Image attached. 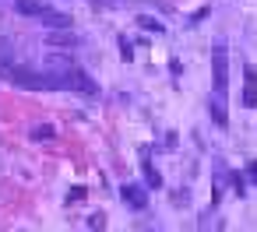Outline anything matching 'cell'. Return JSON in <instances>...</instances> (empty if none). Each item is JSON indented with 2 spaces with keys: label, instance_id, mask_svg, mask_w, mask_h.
Wrapping results in <instances>:
<instances>
[{
  "label": "cell",
  "instance_id": "cell-11",
  "mask_svg": "<svg viewBox=\"0 0 257 232\" xmlns=\"http://www.w3.org/2000/svg\"><path fill=\"white\" fill-rule=\"evenodd\" d=\"M141 172H145V186H152V190H159V186H162V172H159V169H155V165H152L148 158H145Z\"/></svg>",
  "mask_w": 257,
  "mask_h": 232
},
{
  "label": "cell",
  "instance_id": "cell-16",
  "mask_svg": "<svg viewBox=\"0 0 257 232\" xmlns=\"http://www.w3.org/2000/svg\"><path fill=\"white\" fill-rule=\"evenodd\" d=\"M85 200V186H71V193H67V204H81Z\"/></svg>",
  "mask_w": 257,
  "mask_h": 232
},
{
  "label": "cell",
  "instance_id": "cell-2",
  "mask_svg": "<svg viewBox=\"0 0 257 232\" xmlns=\"http://www.w3.org/2000/svg\"><path fill=\"white\" fill-rule=\"evenodd\" d=\"M0 78L18 85V88H32V92H53V78L46 71H36L29 64H0Z\"/></svg>",
  "mask_w": 257,
  "mask_h": 232
},
{
  "label": "cell",
  "instance_id": "cell-9",
  "mask_svg": "<svg viewBox=\"0 0 257 232\" xmlns=\"http://www.w3.org/2000/svg\"><path fill=\"white\" fill-rule=\"evenodd\" d=\"M46 43H53V46H78V36H71V29H53L46 36Z\"/></svg>",
  "mask_w": 257,
  "mask_h": 232
},
{
  "label": "cell",
  "instance_id": "cell-7",
  "mask_svg": "<svg viewBox=\"0 0 257 232\" xmlns=\"http://www.w3.org/2000/svg\"><path fill=\"white\" fill-rule=\"evenodd\" d=\"M15 8H18V15H29V18H43L50 11L46 4H39V0H15Z\"/></svg>",
  "mask_w": 257,
  "mask_h": 232
},
{
  "label": "cell",
  "instance_id": "cell-15",
  "mask_svg": "<svg viewBox=\"0 0 257 232\" xmlns=\"http://www.w3.org/2000/svg\"><path fill=\"white\" fill-rule=\"evenodd\" d=\"M229 183H232V190H236L239 197L246 193V183H243V176H239V172H229Z\"/></svg>",
  "mask_w": 257,
  "mask_h": 232
},
{
  "label": "cell",
  "instance_id": "cell-17",
  "mask_svg": "<svg viewBox=\"0 0 257 232\" xmlns=\"http://www.w3.org/2000/svg\"><path fill=\"white\" fill-rule=\"evenodd\" d=\"M88 225H92V228H102V225H106V214H102V211H95V214L88 218Z\"/></svg>",
  "mask_w": 257,
  "mask_h": 232
},
{
  "label": "cell",
  "instance_id": "cell-5",
  "mask_svg": "<svg viewBox=\"0 0 257 232\" xmlns=\"http://www.w3.org/2000/svg\"><path fill=\"white\" fill-rule=\"evenodd\" d=\"M243 106L246 109H257V71L250 64L243 67Z\"/></svg>",
  "mask_w": 257,
  "mask_h": 232
},
{
  "label": "cell",
  "instance_id": "cell-14",
  "mask_svg": "<svg viewBox=\"0 0 257 232\" xmlns=\"http://www.w3.org/2000/svg\"><path fill=\"white\" fill-rule=\"evenodd\" d=\"M120 57H123V60H134V43L123 39V36H120Z\"/></svg>",
  "mask_w": 257,
  "mask_h": 232
},
{
  "label": "cell",
  "instance_id": "cell-13",
  "mask_svg": "<svg viewBox=\"0 0 257 232\" xmlns=\"http://www.w3.org/2000/svg\"><path fill=\"white\" fill-rule=\"evenodd\" d=\"M190 204V190H173V207H187Z\"/></svg>",
  "mask_w": 257,
  "mask_h": 232
},
{
  "label": "cell",
  "instance_id": "cell-19",
  "mask_svg": "<svg viewBox=\"0 0 257 232\" xmlns=\"http://www.w3.org/2000/svg\"><path fill=\"white\" fill-rule=\"evenodd\" d=\"M95 4H113V0H95Z\"/></svg>",
  "mask_w": 257,
  "mask_h": 232
},
{
  "label": "cell",
  "instance_id": "cell-6",
  "mask_svg": "<svg viewBox=\"0 0 257 232\" xmlns=\"http://www.w3.org/2000/svg\"><path fill=\"white\" fill-rule=\"evenodd\" d=\"M208 113H211V123L215 127H229V113H225V95H211V102H208Z\"/></svg>",
  "mask_w": 257,
  "mask_h": 232
},
{
  "label": "cell",
  "instance_id": "cell-4",
  "mask_svg": "<svg viewBox=\"0 0 257 232\" xmlns=\"http://www.w3.org/2000/svg\"><path fill=\"white\" fill-rule=\"evenodd\" d=\"M120 197H123V204L134 207V211H145V204H148V190L138 186V183H123V186H120Z\"/></svg>",
  "mask_w": 257,
  "mask_h": 232
},
{
  "label": "cell",
  "instance_id": "cell-1",
  "mask_svg": "<svg viewBox=\"0 0 257 232\" xmlns=\"http://www.w3.org/2000/svg\"><path fill=\"white\" fill-rule=\"evenodd\" d=\"M46 74L53 78V85L57 88H71V92H78V95H88V99H95L99 95V85L71 60V57H50L46 60Z\"/></svg>",
  "mask_w": 257,
  "mask_h": 232
},
{
  "label": "cell",
  "instance_id": "cell-10",
  "mask_svg": "<svg viewBox=\"0 0 257 232\" xmlns=\"http://www.w3.org/2000/svg\"><path fill=\"white\" fill-rule=\"evenodd\" d=\"M138 29H145V32H152V36H162V32H166V25H162L159 18H152V15H138Z\"/></svg>",
  "mask_w": 257,
  "mask_h": 232
},
{
  "label": "cell",
  "instance_id": "cell-8",
  "mask_svg": "<svg viewBox=\"0 0 257 232\" xmlns=\"http://www.w3.org/2000/svg\"><path fill=\"white\" fill-rule=\"evenodd\" d=\"M43 25H46V29H71L74 22H71V15H64V11H46V15H43Z\"/></svg>",
  "mask_w": 257,
  "mask_h": 232
},
{
  "label": "cell",
  "instance_id": "cell-12",
  "mask_svg": "<svg viewBox=\"0 0 257 232\" xmlns=\"http://www.w3.org/2000/svg\"><path fill=\"white\" fill-rule=\"evenodd\" d=\"M29 137H32V141H53V137H57V130H53L50 123H39V127H32V130H29Z\"/></svg>",
  "mask_w": 257,
  "mask_h": 232
},
{
  "label": "cell",
  "instance_id": "cell-3",
  "mask_svg": "<svg viewBox=\"0 0 257 232\" xmlns=\"http://www.w3.org/2000/svg\"><path fill=\"white\" fill-rule=\"evenodd\" d=\"M211 85H215L211 95H225V88H229V46H225V39H218L211 46Z\"/></svg>",
  "mask_w": 257,
  "mask_h": 232
},
{
  "label": "cell",
  "instance_id": "cell-18",
  "mask_svg": "<svg viewBox=\"0 0 257 232\" xmlns=\"http://www.w3.org/2000/svg\"><path fill=\"white\" fill-rule=\"evenodd\" d=\"M246 176H250V179L257 183V162H250V165H246Z\"/></svg>",
  "mask_w": 257,
  "mask_h": 232
}]
</instances>
